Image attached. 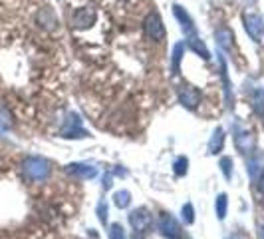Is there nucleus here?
Masks as SVG:
<instances>
[{"mask_svg": "<svg viewBox=\"0 0 264 239\" xmlns=\"http://www.w3.org/2000/svg\"><path fill=\"white\" fill-rule=\"evenodd\" d=\"M22 168H24V174L30 182H46L50 178V172H52L50 162L44 158H36V156L26 158Z\"/></svg>", "mask_w": 264, "mask_h": 239, "instance_id": "f257e3e1", "label": "nucleus"}, {"mask_svg": "<svg viewBox=\"0 0 264 239\" xmlns=\"http://www.w3.org/2000/svg\"><path fill=\"white\" fill-rule=\"evenodd\" d=\"M96 22V10L90 8V6H84V8H76L70 16V24L74 30H86L90 28L92 24Z\"/></svg>", "mask_w": 264, "mask_h": 239, "instance_id": "f03ea898", "label": "nucleus"}, {"mask_svg": "<svg viewBox=\"0 0 264 239\" xmlns=\"http://www.w3.org/2000/svg\"><path fill=\"white\" fill-rule=\"evenodd\" d=\"M157 228H159V234L167 239H181V236H183L179 222L171 214H161L159 222H157Z\"/></svg>", "mask_w": 264, "mask_h": 239, "instance_id": "7ed1b4c3", "label": "nucleus"}, {"mask_svg": "<svg viewBox=\"0 0 264 239\" xmlns=\"http://www.w3.org/2000/svg\"><path fill=\"white\" fill-rule=\"evenodd\" d=\"M243 22H245V28L249 32V36L255 40V42H261L264 38V18L257 12H247L243 16Z\"/></svg>", "mask_w": 264, "mask_h": 239, "instance_id": "20e7f679", "label": "nucleus"}, {"mask_svg": "<svg viewBox=\"0 0 264 239\" xmlns=\"http://www.w3.org/2000/svg\"><path fill=\"white\" fill-rule=\"evenodd\" d=\"M130 224H132V228L137 234H145V232H149L151 226H153V216H151L149 210H145V208L133 210L132 214H130Z\"/></svg>", "mask_w": 264, "mask_h": 239, "instance_id": "39448f33", "label": "nucleus"}, {"mask_svg": "<svg viewBox=\"0 0 264 239\" xmlns=\"http://www.w3.org/2000/svg\"><path fill=\"white\" fill-rule=\"evenodd\" d=\"M145 32H147V36L149 38H153L155 42H161L163 38H165V26H163V20H161V16L157 14V12H151V14H147V18H145Z\"/></svg>", "mask_w": 264, "mask_h": 239, "instance_id": "423d86ee", "label": "nucleus"}, {"mask_svg": "<svg viewBox=\"0 0 264 239\" xmlns=\"http://www.w3.org/2000/svg\"><path fill=\"white\" fill-rule=\"evenodd\" d=\"M62 136L64 138H86L88 132L82 126V120L78 114H70L66 120V126L62 128Z\"/></svg>", "mask_w": 264, "mask_h": 239, "instance_id": "0eeeda50", "label": "nucleus"}, {"mask_svg": "<svg viewBox=\"0 0 264 239\" xmlns=\"http://www.w3.org/2000/svg\"><path fill=\"white\" fill-rule=\"evenodd\" d=\"M179 102L189 108V110H195L199 104H201V92L193 86H183L179 88Z\"/></svg>", "mask_w": 264, "mask_h": 239, "instance_id": "6e6552de", "label": "nucleus"}, {"mask_svg": "<svg viewBox=\"0 0 264 239\" xmlns=\"http://www.w3.org/2000/svg\"><path fill=\"white\" fill-rule=\"evenodd\" d=\"M173 12H175L177 20L181 22V28H183V32H185L187 36H195V24H193V20H191L189 12H187L185 8H181L179 4H175V6H173Z\"/></svg>", "mask_w": 264, "mask_h": 239, "instance_id": "1a4fd4ad", "label": "nucleus"}, {"mask_svg": "<svg viewBox=\"0 0 264 239\" xmlns=\"http://www.w3.org/2000/svg\"><path fill=\"white\" fill-rule=\"evenodd\" d=\"M66 172H68L70 176L82 178V180H92V178H96V174H98L96 168L86 166V164H70V166L66 168Z\"/></svg>", "mask_w": 264, "mask_h": 239, "instance_id": "9d476101", "label": "nucleus"}, {"mask_svg": "<svg viewBox=\"0 0 264 239\" xmlns=\"http://www.w3.org/2000/svg\"><path fill=\"white\" fill-rule=\"evenodd\" d=\"M235 144H237L239 152H243V154H251V152L255 150V146H257V140H255V136H253V134L243 132V134H237Z\"/></svg>", "mask_w": 264, "mask_h": 239, "instance_id": "9b49d317", "label": "nucleus"}, {"mask_svg": "<svg viewBox=\"0 0 264 239\" xmlns=\"http://www.w3.org/2000/svg\"><path fill=\"white\" fill-rule=\"evenodd\" d=\"M215 38H217V44L223 48V50H233V44H235V34L231 28H219L215 32Z\"/></svg>", "mask_w": 264, "mask_h": 239, "instance_id": "f8f14e48", "label": "nucleus"}, {"mask_svg": "<svg viewBox=\"0 0 264 239\" xmlns=\"http://www.w3.org/2000/svg\"><path fill=\"white\" fill-rule=\"evenodd\" d=\"M187 46L195 52V54H199V56H203L205 60H209L211 58V52H209V48L205 46V42L203 40H199L197 36H189L187 38Z\"/></svg>", "mask_w": 264, "mask_h": 239, "instance_id": "ddd939ff", "label": "nucleus"}, {"mask_svg": "<svg viewBox=\"0 0 264 239\" xmlns=\"http://www.w3.org/2000/svg\"><path fill=\"white\" fill-rule=\"evenodd\" d=\"M171 56H173V58H171V74L177 76V74H179V68H181V60H183V56H185V44H183V42L175 44Z\"/></svg>", "mask_w": 264, "mask_h": 239, "instance_id": "4468645a", "label": "nucleus"}, {"mask_svg": "<svg viewBox=\"0 0 264 239\" xmlns=\"http://www.w3.org/2000/svg\"><path fill=\"white\" fill-rule=\"evenodd\" d=\"M223 146H225V132H223V128H217V130L213 132L211 142H209V154H219V152H223Z\"/></svg>", "mask_w": 264, "mask_h": 239, "instance_id": "2eb2a0df", "label": "nucleus"}, {"mask_svg": "<svg viewBox=\"0 0 264 239\" xmlns=\"http://www.w3.org/2000/svg\"><path fill=\"white\" fill-rule=\"evenodd\" d=\"M221 62V76H223V84H225V96H227V106H233V92H231V82H229V72H227V62L225 58H219Z\"/></svg>", "mask_w": 264, "mask_h": 239, "instance_id": "dca6fc26", "label": "nucleus"}, {"mask_svg": "<svg viewBox=\"0 0 264 239\" xmlns=\"http://www.w3.org/2000/svg\"><path fill=\"white\" fill-rule=\"evenodd\" d=\"M227 208H229V198H227V194H219L217 200H215V212H217V218H219V220H225V218H227Z\"/></svg>", "mask_w": 264, "mask_h": 239, "instance_id": "f3484780", "label": "nucleus"}, {"mask_svg": "<svg viewBox=\"0 0 264 239\" xmlns=\"http://www.w3.org/2000/svg\"><path fill=\"white\" fill-rule=\"evenodd\" d=\"M251 102H253L255 112H257L259 116H263L264 114V88H259V90H255V92H253Z\"/></svg>", "mask_w": 264, "mask_h": 239, "instance_id": "a211bd4d", "label": "nucleus"}, {"mask_svg": "<svg viewBox=\"0 0 264 239\" xmlns=\"http://www.w3.org/2000/svg\"><path fill=\"white\" fill-rule=\"evenodd\" d=\"M114 204H116L120 210H126V208L132 204V194H130L128 190L116 192V194H114Z\"/></svg>", "mask_w": 264, "mask_h": 239, "instance_id": "6ab92c4d", "label": "nucleus"}, {"mask_svg": "<svg viewBox=\"0 0 264 239\" xmlns=\"http://www.w3.org/2000/svg\"><path fill=\"white\" fill-rule=\"evenodd\" d=\"M173 168H175V174H177L179 178H183V176L189 172V160H187L185 156H179V158L175 160Z\"/></svg>", "mask_w": 264, "mask_h": 239, "instance_id": "aec40b11", "label": "nucleus"}, {"mask_svg": "<svg viewBox=\"0 0 264 239\" xmlns=\"http://www.w3.org/2000/svg\"><path fill=\"white\" fill-rule=\"evenodd\" d=\"M40 22H42L46 28H54V24H56V16H54V12H52L50 8H44V10L40 12Z\"/></svg>", "mask_w": 264, "mask_h": 239, "instance_id": "412c9836", "label": "nucleus"}, {"mask_svg": "<svg viewBox=\"0 0 264 239\" xmlns=\"http://www.w3.org/2000/svg\"><path fill=\"white\" fill-rule=\"evenodd\" d=\"M108 236H110V239H126V230L122 224H112Z\"/></svg>", "mask_w": 264, "mask_h": 239, "instance_id": "4be33fe9", "label": "nucleus"}, {"mask_svg": "<svg viewBox=\"0 0 264 239\" xmlns=\"http://www.w3.org/2000/svg\"><path fill=\"white\" fill-rule=\"evenodd\" d=\"M221 170H223L225 178L231 180L233 178V160L231 158H221Z\"/></svg>", "mask_w": 264, "mask_h": 239, "instance_id": "5701e85b", "label": "nucleus"}, {"mask_svg": "<svg viewBox=\"0 0 264 239\" xmlns=\"http://www.w3.org/2000/svg\"><path fill=\"white\" fill-rule=\"evenodd\" d=\"M181 214H183V222L185 224H193L195 222V210H193L191 204H185L183 210H181Z\"/></svg>", "mask_w": 264, "mask_h": 239, "instance_id": "b1692460", "label": "nucleus"}, {"mask_svg": "<svg viewBox=\"0 0 264 239\" xmlns=\"http://www.w3.org/2000/svg\"><path fill=\"white\" fill-rule=\"evenodd\" d=\"M249 166H251V176H253V178H257L259 170H264L263 168V158H261V156H259V158H253V160L249 162Z\"/></svg>", "mask_w": 264, "mask_h": 239, "instance_id": "393cba45", "label": "nucleus"}, {"mask_svg": "<svg viewBox=\"0 0 264 239\" xmlns=\"http://www.w3.org/2000/svg\"><path fill=\"white\" fill-rule=\"evenodd\" d=\"M98 218H100L102 224L108 222V206H106V202H100L98 204Z\"/></svg>", "mask_w": 264, "mask_h": 239, "instance_id": "a878e982", "label": "nucleus"}, {"mask_svg": "<svg viewBox=\"0 0 264 239\" xmlns=\"http://www.w3.org/2000/svg\"><path fill=\"white\" fill-rule=\"evenodd\" d=\"M112 188V178L108 176V178H104V190H110Z\"/></svg>", "mask_w": 264, "mask_h": 239, "instance_id": "bb28decb", "label": "nucleus"}, {"mask_svg": "<svg viewBox=\"0 0 264 239\" xmlns=\"http://www.w3.org/2000/svg\"><path fill=\"white\" fill-rule=\"evenodd\" d=\"M259 188H261V192L264 194V170L261 172V178H259Z\"/></svg>", "mask_w": 264, "mask_h": 239, "instance_id": "cd10ccee", "label": "nucleus"}, {"mask_svg": "<svg viewBox=\"0 0 264 239\" xmlns=\"http://www.w3.org/2000/svg\"><path fill=\"white\" fill-rule=\"evenodd\" d=\"M261 239H264V228L261 230Z\"/></svg>", "mask_w": 264, "mask_h": 239, "instance_id": "c85d7f7f", "label": "nucleus"}, {"mask_svg": "<svg viewBox=\"0 0 264 239\" xmlns=\"http://www.w3.org/2000/svg\"><path fill=\"white\" fill-rule=\"evenodd\" d=\"M229 239H243V238H239V236H235V238H229Z\"/></svg>", "mask_w": 264, "mask_h": 239, "instance_id": "c756f323", "label": "nucleus"}, {"mask_svg": "<svg viewBox=\"0 0 264 239\" xmlns=\"http://www.w3.org/2000/svg\"><path fill=\"white\" fill-rule=\"evenodd\" d=\"M133 239H139V238H137V236H135V238H133Z\"/></svg>", "mask_w": 264, "mask_h": 239, "instance_id": "7c9ffc66", "label": "nucleus"}]
</instances>
